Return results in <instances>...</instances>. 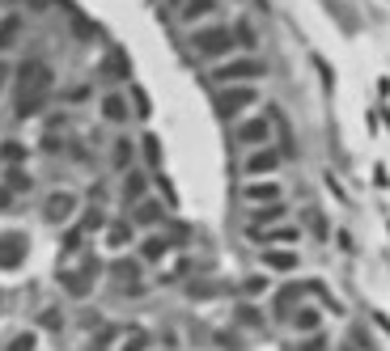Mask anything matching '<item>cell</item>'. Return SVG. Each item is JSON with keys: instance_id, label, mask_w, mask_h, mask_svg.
Returning a JSON list of instances; mask_svg holds the SVG:
<instances>
[{"instance_id": "2", "label": "cell", "mask_w": 390, "mask_h": 351, "mask_svg": "<svg viewBox=\"0 0 390 351\" xmlns=\"http://www.w3.org/2000/svg\"><path fill=\"white\" fill-rule=\"evenodd\" d=\"M272 68H268V59H259V55H229V59H221V64H212L208 68V85H217V89H225V85H255V81H263Z\"/></svg>"}, {"instance_id": "35", "label": "cell", "mask_w": 390, "mask_h": 351, "mask_svg": "<svg viewBox=\"0 0 390 351\" xmlns=\"http://www.w3.org/2000/svg\"><path fill=\"white\" fill-rule=\"evenodd\" d=\"M4 81H8V64H0V89H4Z\"/></svg>"}, {"instance_id": "37", "label": "cell", "mask_w": 390, "mask_h": 351, "mask_svg": "<svg viewBox=\"0 0 390 351\" xmlns=\"http://www.w3.org/2000/svg\"><path fill=\"white\" fill-rule=\"evenodd\" d=\"M4 203H8V191H0V208H4Z\"/></svg>"}, {"instance_id": "10", "label": "cell", "mask_w": 390, "mask_h": 351, "mask_svg": "<svg viewBox=\"0 0 390 351\" xmlns=\"http://www.w3.org/2000/svg\"><path fill=\"white\" fill-rule=\"evenodd\" d=\"M72 216H76V195H72V191H51V195L42 199V220L64 225V220H72Z\"/></svg>"}, {"instance_id": "34", "label": "cell", "mask_w": 390, "mask_h": 351, "mask_svg": "<svg viewBox=\"0 0 390 351\" xmlns=\"http://www.w3.org/2000/svg\"><path fill=\"white\" fill-rule=\"evenodd\" d=\"M85 97H89V89H85V85H76V89L68 93V102H85Z\"/></svg>"}, {"instance_id": "14", "label": "cell", "mask_w": 390, "mask_h": 351, "mask_svg": "<svg viewBox=\"0 0 390 351\" xmlns=\"http://www.w3.org/2000/svg\"><path fill=\"white\" fill-rule=\"evenodd\" d=\"M255 242H263V246H285V250H293L297 242H302V229L297 225H272V229H259V233H251Z\"/></svg>"}, {"instance_id": "17", "label": "cell", "mask_w": 390, "mask_h": 351, "mask_svg": "<svg viewBox=\"0 0 390 351\" xmlns=\"http://www.w3.org/2000/svg\"><path fill=\"white\" fill-rule=\"evenodd\" d=\"M21 258H25V237L21 233H4L0 237V271L21 267Z\"/></svg>"}, {"instance_id": "1", "label": "cell", "mask_w": 390, "mask_h": 351, "mask_svg": "<svg viewBox=\"0 0 390 351\" xmlns=\"http://www.w3.org/2000/svg\"><path fill=\"white\" fill-rule=\"evenodd\" d=\"M187 47H191V55L204 59V64H221V59H229V55H242V51H238V34H234V25H221V21L195 30V34L187 38Z\"/></svg>"}, {"instance_id": "36", "label": "cell", "mask_w": 390, "mask_h": 351, "mask_svg": "<svg viewBox=\"0 0 390 351\" xmlns=\"http://www.w3.org/2000/svg\"><path fill=\"white\" fill-rule=\"evenodd\" d=\"M340 351H361L357 343H340Z\"/></svg>"}, {"instance_id": "21", "label": "cell", "mask_w": 390, "mask_h": 351, "mask_svg": "<svg viewBox=\"0 0 390 351\" xmlns=\"http://www.w3.org/2000/svg\"><path fill=\"white\" fill-rule=\"evenodd\" d=\"M166 254H170V237L153 233V237L140 242V258H144V263H157V258H166Z\"/></svg>"}, {"instance_id": "5", "label": "cell", "mask_w": 390, "mask_h": 351, "mask_svg": "<svg viewBox=\"0 0 390 351\" xmlns=\"http://www.w3.org/2000/svg\"><path fill=\"white\" fill-rule=\"evenodd\" d=\"M285 157H289V153H280L276 144L251 148V153L242 157V174H246V182H255V178H276V169L285 165Z\"/></svg>"}, {"instance_id": "22", "label": "cell", "mask_w": 390, "mask_h": 351, "mask_svg": "<svg viewBox=\"0 0 390 351\" xmlns=\"http://www.w3.org/2000/svg\"><path fill=\"white\" fill-rule=\"evenodd\" d=\"M132 225H140V229H153L157 225V216H161V208L157 203H149V199H140V203H132Z\"/></svg>"}, {"instance_id": "16", "label": "cell", "mask_w": 390, "mask_h": 351, "mask_svg": "<svg viewBox=\"0 0 390 351\" xmlns=\"http://www.w3.org/2000/svg\"><path fill=\"white\" fill-rule=\"evenodd\" d=\"M221 8V0H183L174 13H178V25H200L204 17H212Z\"/></svg>"}, {"instance_id": "12", "label": "cell", "mask_w": 390, "mask_h": 351, "mask_svg": "<svg viewBox=\"0 0 390 351\" xmlns=\"http://www.w3.org/2000/svg\"><path fill=\"white\" fill-rule=\"evenodd\" d=\"M259 263H263V271H276V275H293V271L302 267V254H297V250H285V246H268V250L259 254Z\"/></svg>"}, {"instance_id": "15", "label": "cell", "mask_w": 390, "mask_h": 351, "mask_svg": "<svg viewBox=\"0 0 390 351\" xmlns=\"http://www.w3.org/2000/svg\"><path fill=\"white\" fill-rule=\"evenodd\" d=\"M98 114H102V123L123 127V123H127V97H123V93H102V97H98Z\"/></svg>"}, {"instance_id": "18", "label": "cell", "mask_w": 390, "mask_h": 351, "mask_svg": "<svg viewBox=\"0 0 390 351\" xmlns=\"http://www.w3.org/2000/svg\"><path fill=\"white\" fill-rule=\"evenodd\" d=\"M106 161H110V169H119V174H127V169L136 165V140H127V136H119V140L110 144V153H106Z\"/></svg>"}, {"instance_id": "29", "label": "cell", "mask_w": 390, "mask_h": 351, "mask_svg": "<svg viewBox=\"0 0 390 351\" xmlns=\"http://www.w3.org/2000/svg\"><path fill=\"white\" fill-rule=\"evenodd\" d=\"M144 347H149V335H144V331H127L123 351H144Z\"/></svg>"}, {"instance_id": "30", "label": "cell", "mask_w": 390, "mask_h": 351, "mask_svg": "<svg viewBox=\"0 0 390 351\" xmlns=\"http://www.w3.org/2000/svg\"><path fill=\"white\" fill-rule=\"evenodd\" d=\"M132 271H136L132 263H119V267H115V275H119V280H132ZM123 292H140V280H136V284H127Z\"/></svg>"}, {"instance_id": "28", "label": "cell", "mask_w": 390, "mask_h": 351, "mask_svg": "<svg viewBox=\"0 0 390 351\" xmlns=\"http://www.w3.org/2000/svg\"><path fill=\"white\" fill-rule=\"evenodd\" d=\"M327 347H331V343H327V335H306L293 351H327Z\"/></svg>"}, {"instance_id": "32", "label": "cell", "mask_w": 390, "mask_h": 351, "mask_svg": "<svg viewBox=\"0 0 390 351\" xmlns=\"http://www.w3.org/2000/svg\"><path fill=\"white\" fill-rule=\"evenodd\" d=\"M8 182H13V191H30V178L25 174H8Z\"/></svg>"}, {"instance_id": "33", "label": "cell", "mask_w": 390, "mask_h": 351, "mask_svg": "<svg viewBox=\"0 0 390 351\" xmlns=\"http://www.w3.org/2000/svg\"><path fill=\"white\" fill-rule=\"evenodd\" d=\"M374 178H378V186H382V191H386V186H390V174H386V165H378V169H374Z\"/></svg>"}, {"instance_id": "38", "label": "cell", "mask_w": 390, "mask_h": 351, "mask_svg": "<svg viewBox=\"0 0 390 351\" xmlns=\"http://www.w3.org/2000/svg\"><path fill=\"white\" fill-rule=\"evenodd\" d=\"M161 4H170V8H178V4H183V0H161Z\"/></svg>"}, {"instance_id": "26", "label": "cell", "mask_w": 390, "mask_h": 351, "mask_svg": "<svg viewBox=\"0 0 390 351\" xmlns=\"http://www.w3.org/2000/svg\"><path fill=\"white\" fill-rule=\"evenodd\" d=\"M140 148H144V161H149V165H157V161H161V140H157V136H144V140H140Z\"/></svg>"}, {"instance_id": "19", "label": "cell", "mask_w": 390, "mask_h": 351, "mask_svg": "<svg viewBox=\"0 0 390 351\" xmlns=\"http://www.w3.org/2000/svg\"><path fill=\"white\" fill-rule=\"evenodd\" d=\"M144 195H149V174L132 165V169L123 174V203H140Z\"/></svg>"}, {"instance_id": "7", "label": "cell", "mask_w": 390, "mask_h": 351, "mask_svg": "<svg viewBox=\"0 0 390 351\" xmlns=\"http://www.w3.org/2000/svg\"><path fill=\"white\" fill-rule=\"evenodd\" d=\"M51 85V68L42 59H25L17 68V93L21 97H42V89Z\"/></svg>"}, {"instance_id": "13", "label": "cell", "mask_w": 390, "mask_h": 351, "mask_svg": "<svg viewBox=\"0 0 390 351\" xmlns=\"http://www.w3.org/2000/svg\"><path fill=\"white\" fill-rule=\"evenodd\" d=\"M289 220V203H263V208H251V225L246 233H259V229H272V225H285Z\"/></svg>"}, {"instance_id": "25", "label": "cell", "mask_w": 390, "mask_h": 351, "mask_svg": "<svg viewBox=\"0 0 390 351\" xmlns=\"http://www.w3.org/2000/svg\"><path fill=\"white\" fill-rule=\"evenodd\" d=\"M0 157H4L8 165H21V161H25V144H17V140H4V144H0Z\"/></svg>"}, {"instance_id": "9", "label": "cell", "mask_w": 390, "mask_h": 351, "mask_svg": "<svg viewBox=\"0 0 390 351\" xmlns=\"http://www.w3.org/2000/svg\"><path fill=\"white\" fill-rule=\"evenodd\" d=\"M280 199H285V186L276 178H255V182L242 186V203L246 208H263V203H280Z\"/></svg>"}, {"instance_id": "4", "label": "cell", "mask_w": 390, "mask_h": 351, "mask_svg": "<svg viewBox=\"0 0 390 351\" xmlns=\"http://www.w3.org/2000/svg\"><path fill=\"white\" fill-rule=\"evenodd\" d=\"M259 97H263L259 85H225V89L212 93V110H217V119L238 123V119H246L259 106Z\"/></svg>"}, {"instance_id": "20", "label": "cell", "mask_w": 390, "mask_h": 351, "mask_svg": "<svg viewBox=\"0 0 390 351\" xmlns=\"http://www.w3.org/2000/svg\"><path fill=\"white\" fill-rule=\"evenodd\" d=\"M21 34H25V17L21 13H4L0 17V51H13Z\"/></svg>"}, {"instance_id": "24", "label": "cell", "mask_w": 390, "mask_h": 351, "mask_svg": "<svg viewBox=\"0 0 390 351\" xmlns=\"http://www.w3.org/2000/svg\"><path fill=\"white\" fill-rule=\"evenodd\" d=\"M4 351H38V335H34V331H21V335L8 339V347Z\"/></svg>"}, {"instance_id": "8", "label": "cell", "mask_w": 390, "mask_h": 351, "mask_svg": "<svg viewBox=\"0 0 390 351\" xmlns=\"http://www.w3.org/2000/svg\"><path fill=\"white\" fill-rule=\"evenodd\" d=\"M93 275H98V258H89V254H85L76 267H64V271H59V280H64L68 297H76V301H81V297H89V288H93Z\"/></svg>"}, {"instance_id": "27", "label": "cell", "mask_w": 390, "mask_h": 351, "mask_svg": "<svg viewBox=\"0 0 390 351\" xmlns=\"http://www.w3.org/2000/svg\"><path fill=\"white\" fill-rule=\"evenodd\" d=\"M127 237H132V225H110V233H106V246H110V250H119Z\"/></svg>"}, {"instance_id": "3", "label": "cell", "mask_w": 390, "mask_h": 351, "mask_svg": "<svg viewBox=\"0 0 390 351\" xmlns=\"http://www.w3.org/2000/svg\"><path fill=\"white\" fill-rule=\"evenodd\" d=\"M276 119H280V110L276 106H268V110H259V114H246V119H238L234 123V131H229V140L238 144V148H263V144H272V136H276Z\"/></svg>"}, {"instance_id": "11", "label": "cell", "mask_w": 390, "mask_h": 351, "mask_svg": "<svg viewBox=\"0 0 390 351\" xmlns=\"http://www.w3.org/2000/svg\"><path fill=\"white\" fill-rule=\"evenodd\" d=\"M285 326L293 331V335H323V309L319 305H297L289 318H285Z\"/></svg>"}, {"instance_id": "6", "label": "cell", "mask_w": 390, "mask_h": 351, "mask_svg": "<svg viewBox=\"0 0 390 351\" xmlns=\"http://www.w3.org/2000/svg\"><path fill=\"white\" fill-rule=\"evenodd\" d=\"M306 297H327V292H323V284H319V280H297V284H285V288L272 297V309H276V318L285 322V318H289L297 305H306Z\"/></svg>"}, {"instance_id": "31", "label": "cell", "mask_w": 390, "mask_h": 351, "mask_svg": "<svg viewBox=\"0 0 390 351\" xmlns=\"http://www.w3.org/2000/svg\"><path fill=\"white\" fill-rule=\"evenodd\" d=\"M310 233H314V237H327V216H323V212L310 216Z\"/></svg>"}, {"instance_id": "23", "label": "cell", "mask_w": 390, "mask_h": 351, "mask_svg": "<svg viewBox=\"0 0 390 351\" xmlns=\"http://www.w3.org/2000/svg\"><path fill=\"white\" fill-rule=\"evenodd\" d=\"M268 288H272V284H268V275H251V280L242 284V297H246V301H259Z\"/></svg>"}]
</instances>
